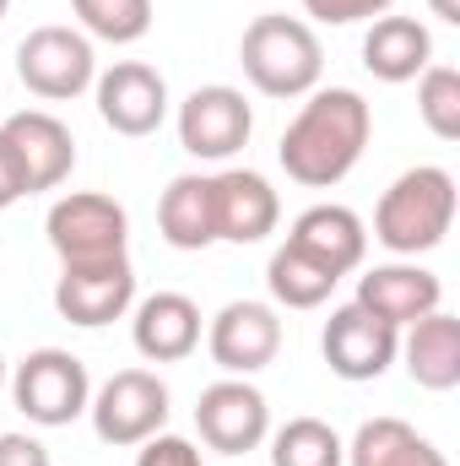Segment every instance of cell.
I'll return each mask as SVG.
<instances>
[{"label":"cell","mask_w":460,"mask_h":466,"mask_svg":"<svg viewBox=\"0 0 460 466\" xmlns=\"http://www.w3.org/2000/svg\"><path fill=\"white\" fill-rule=\"evenodd\" d=\"M374 136V109L363 104V93L352 87H315L309 104L293 115V125L282 130V168L293 185L304 190H331L363 163Z\"/></svg>","instance_id":"1"},{"label":"cell","mask_w":460,"mask_h":466,"mask_svg":"<svg viewBox=\"0 0 460 466\" xmlns=\"http://www.w3.org/2000/svg\"><path fill=\"white\" fill-rule=\"evenodd\" d=\"M450 223H455V174L439 163L406 168L374 207V238L401 260L439 249Z\"/></svg>","instance_id":"2"},{"label":"cell","mask_w":460,"mask_h":466,"mask_svg":"<svg viewBox=\"0 0 460 466\" xmlns=\"http://www.w3.org/2000/svg\"><path fill=\"white\" fill-rule=\"evenodd\" d=\"M238 66H244L249 87L265 93V98H309L320 87V76H325V49H320L309 22L265 11V16H255L244 27Z\"/></svg>","instance_id":"3"},{"label":"cell","mask_w":460,"mask_h":466,"mask_svg":"<svg viewBox=\"0 0 460 466\" xmlns=\"http://www.w3.org/2000/svg\"><path fill=\"white\" fill-rule=\"evenodd\" d=\"M5 385H11L16 412H22L27 423H38V429H65V423H76V418L87 412V401H93V374H87V363L65 348L27 352Z\"/></svg>","instance_id":"4"},{"label":"cell","mask_w":460,"mask_h":466,"mask_svg":"<svg viewBox=\"0 0 460 466\" xmlns=\"http://www.w3.org/2000/svg\"><path fill=\"white\" fill-rule=\"evenodd\" d=\"M16 76L33 98L44 104H71L82 98L93 82H98V49L82 27H33L22 44H16Z\"/></svg>","instance_id":"5"},{"label":"cell","mask_w":460,"mask_h":466,"mask_svg":"<svg viewBox=\"0 0 460 466\" xmlns=\"http://www.w3.org/2000/svg\"><path fill=\"white\" fill-rule=\"evenodd\" d=\"M44 233H49V249L60 255V266H82V260H109V255H125L130 244V218L115 196L104 190H71L49 207L44 218Z\"/></svg>","instance_id":"6"},{"label":"cell","mask_w":460,"mask_h":466,"mask_svg":"<svg viewBox=\"0 0 460 466\" xmlns=\"http://www.w3.org/2000/svg\"><path fill=\"white\" fill-rule=\"evenodd\" d=\"M87 412H93V429H98L104 445L130 451V445L163 434V423H168V385L152 369H119L93 390Z\"/></svg>","instance_id":"7"},{"label":"cell","mask_w":460,"mask_h":466,"mask_svg":"<svg viewBox=\"0 0 460 466\" xmlns=\"http://www.w3.org/2000/svg\"><path fill=\"white\" fill-rule=\"evenodd\" d=\"M55 309L71 326H115L135 309V266L130 255H109V260H82V266H60L55 282Z\"/></svg>","instance_id":"8"},{"label":"cell","mask_w":460,"mask_h":466,"mask_svg":"<svg viewBox=\"0 0 460 466\" xmlns=\"http://www.w3.org/2000/svg\"><path fill=\"white\" fill-rule=\"evenodd\" d=\"M249 130H255V109L238 87L212 82L179 104V147L201 163H228L233 152L249 147Z\"/></svg>","instance_id":"9"},{"label":"cell","mask_w":460,"mask_h":466,"mask_svg":"<svg viewBox=\"0 0 460 466\" xmlns=\"http://www.w3.org/2000/svg\"><path fill=\"white\" fill-rule=\"evenodd\" d=\"M0 141L11 147L16 157V174H22V190L38 196V190H60L76 168V136L71 125L49 109H16V115L0 125Z\"/></svg>","instance_id":"10"},{"label":"cell","mask_w":460,"mask_h":466,"mask_svg":"<svg viewBox=\"0 0 460 466\" xmlns=\"http://www.w3.org/2000/svg\"><path fill=\"white\" fill-rule=\"evenodd\" d=\"M206 352H212V363L223 374L249 380L265 363H276V352H282V315L271 304H260V299H233L206 326Z\"/></svg>","instance_id":"11"},{"label":"cell","mask_w":460,"mask_h":466,"mask_svg":"<svg viewBox=\"0 0 460 466\" xmlns=\"http://www.w3.org/2000/svg\"><path fill=\"white\" fill-rule=\"evenodd\" d=\"M195 429H201V440L217 451V456H249V451H260V440L271 434V407H265V396L249 385V380H217V385H206L201 390V401H195Z\"/></svg>","instance_id":"12"},{"label":"cell","mask_w":460,"mask_h":466,"mask_svg":"<svg viewBox=\"0 0 460 466\" xmlns=\"http://www.w3.org/2000/svg\"><path fill=\"white\" fill-rule=\"evenodd\" d=\"M93 93H98V119H104L115 136H130V141L152 136V130L168 119V82H163V71L146 66V60H115V66L93 82Z\"/></svg>","instance_id":"13"},{"label":"cell","mask_w":460,"mask_h":466,"mask_svg":"<svg viewBox=\"0 0 460 466\" xmlns=\"http://www.w3.org/2000/svg\"><path fill=\"white\" fill-rule=\"evenodd\" d=\"M320 352H325V363H331L336 380L363 385V380H379V374L395 363L401 331L385 326V320H374L363 304H342V309H331V320H325Z\"/></svg>","instance_id":"14"},{"label":"cell","mask_w":460,"mask_h":466,"mask_svg":"<svg viewBox=\"0 0 460 466\" xmlns=\"http://www.w3.org/2000/svg\"><path fill=\"white\" fill-rule=\"evenodd\" d=\"M352 304H363L374 320L406 331L412 320H423V315H434L445 304V282L428 266H417V260H390V266H374V271L357 277V299Z\"/></svg>","instance_id":"15"},{"label":"cell","mask_w":460,"mask_h":466,"mask_svg":"<svg viewBox=\"0 0 460 466\" xmlns=\"http://www.w3.org/2000/svg\"><path fill=\"white\" fill-rule=\"evenodd\" d=\"M212 207H217V244H260L282 223V201L271 179L255 168L212 174Z\"/></svg>","instance_id":"16"},{"label":"cell","mask_w":460,"mask_h":466,"mask_svg":"<svg viewBox=\"0 0 460 466\" xmlns=\"http://www.w3.org/2000/svg\"><path fill=\"white\" fill-rule=\"evenodd\" d=\"M287 244H293L298 255H309L315 266H325L331 277H346V271H357L363 255H368V228H363V218H357L352 207L325 201V207L298 212V223L287 228Z\"/></svg>","instance_id":"17"},{"label":"cell","mask_w":460,"mask_h":466,"mask_svg":"<svg viewBox=\"0 0 460 466\" xmlns=\"http://www.w3.org/2000/svg\"><path fill=\"white\" fill-rule=\"evenodd\" d=\"M130 342L146 363H179L201 348V304L185 293H152L135 304Z\"/></svg>","instance_id":"18"},{"label":"cell","mask_w":460,"mask_h":466,"mask_svg":"<svg viewBox=\"0 0 460 466\" xmlns=\"http://www.w3.org/2000/svg\"><path fill=\"white\" fill-rule=\"evenodd\" d=\"M363 66L368 76L401 87V82H417L428 66H434V33L417 22V16H374V27L363 33Z\"/></svg>","instance_id":"19"},{"label":"cell","mask_w":460,"mask_h":466,"mask_svg":"<svg viewBox=\"0 0 460 466\" xmlns=\"http://www.w3.org/2000/svg\"><path fill=\"white\" fill-rule=\"evenodd\" d=\"M395 358H406V374L423 390H455L460 385V320L445 315V309L412 320Z\"/></svg>","instance_id":"20"},{"label":"cell","mask_w":460,"mask_h":466,"mask_svg":"<svg viewBox=\"0 0 460 466\" xmlns=\"http://www.w3.org/2000/svg\"><path fill=\"white\" fill-rule=\"evenodd\" d=\"M157 233L174 249H212L217 244V207H212V174H179L157 201Z\"/></svg>","instance_id":"21"},{"label":"cell","mask_w":460,"mask_h":466,"mask_svg":"<svg viewBox=\"0 0 460 466\" xmlns=\"http://www.w3.org/2000/svg\"><path fill=\"white\" fill-rule=\"evenodd\" d=\"M346 466H450V461L412 423H401V418H368L352 434V445H346Z\"/></svg>","instance_id":"22"},{"label":"cell","mask_w":460,"mask_h":466,"mask_svg":"<svg viewBox=\"0 0 460 466\" xmlns=\"http://www.w3.org/2000/svg\"><path fill=\"white\" fill-rule=\"evenodd\" d=\"M336 282H342V277H331L325 266H315V260L298 255L293 244H282V249L271 255V266H265V288H271V299H276L282 309H320Z\"/></svg>","instance_id":"23"},{"label":"cell","mask_w":460,"mask_h":466,"mask_svg":"<svg viewBox=\"0 0 460 466\" xmlns=\"http://www.w3.org/2000/svg\"><path fill=\"white\" fill-rule=\"evenodd\" d=\"M271 466H346V445L320 418H287L271 434Z\"/></svg>","instance_id":"24"},{"label":"cell","mask_w":460,"mask_h":466,"mask_svg":"<svg viewBox=\"0 0 460 466\" xmlns=\"http://www.w3.org/2000/svg\"><path fill=\"white\" fill-rule=\"evenodd\" d=\"M87 38L104 44H141L152 33V0H71Z\"/></svg>","instance_id":"25"},{"label":"cell","mask_w":460,"mask_h":466,"mask_svg":"<svg viewBox=\"0 0 460 466\" xmlns=\"http://www.w3.org/2000/svg\"><path fill=\"white\" fill-rule=\"evenodd\" d=\"M417 115L439 141H460V71L455 66H428L417 76Z\"/></svg>","instance_id":"26"},{"label":"cell","mask_w":460,"mask_h":466,"mask_svg":"<svg viewBox=\"0 0 460 466\" xmlns=\"http://www.w3.org/2000/svg\"><path fill=\"white\" fill-rule=\"evenodd\" d=\"M395 0H304V11L325 27H352V22H374L385 16Z\"/></svg>","instance_id":"27"},{"label":"cell","mask_w":460,"mask_h":466,"mask_svg":"<svg viewBox=\"0 0 460 466\" xmlns=\"http://www.w3.org/2000/svg\"><path fill=\"white\" fill-rule=\"evenodd\" d=\"M0 466H55V456L33 434H0Z\"/></svg>","instance_id":"28"},{"label":"cell","mask_w":460,"mask_h":466,"mask_svg":"<svg viewBox=\"0 0 460 466\" xmlns=\"http://www.w3.org/2000/svg\"><path fill=\"white\" fill-rule=\"evenodd\" d=\"M27 190H22V174H16V157H11V147L0 141V212L5 207H16Z\"/></svg>","instance_id":"29"},{"label":"cell","mask_w":460,"mask_h":466,"mask_svg":"<svg viewBox=\"0 0 460 466\" xmlns=\"http://www.w3.org/2000/svg\"><path fill=\"white\" fill-rule=\"evenodd\" d=\"M428 5H434V16H439V22H450V27L460 22V0H428Z\"/></svg>","instance_id":"30"},{"label":"cell","mask_w":460,"mask_h":466,"mask_svg":"<svg viewBox=\"0 0 460 466\" xmlns=\"http://www.w3.org/2000/svg\"><path fill=\"white\" fill-rule=\"evenodd\" d=\"M5 380H11V374H5V352H0V390H5Z\"/></svg>","instance_id":"31"},{"label":"cell","mask_w":460,"mask_h":466,"mask_svg":"<svg viewBox=\"0 0 460 466\" xmlns=\"http://www.w3.org/2000/svg\"><path fill=\"white\" fill-rule=\"evenodd\" d=\"M5 11H11V0H0V22H5Z\"/></svg>","instance_id":"32"}]
</instances>
